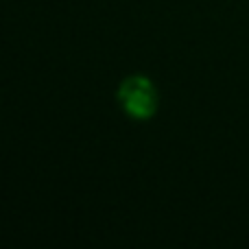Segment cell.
<instances>
[{
    "mask_svg": "<svg viewBox=\"0 0 249 249\" xmlns=\"http://www.w3.org/2000/svg\"><path fill=\"white\" fill-rule=\"evenodd\" d=\"M123 107L127 109V114L136 118H146L153 114L155 109V90L146 79H129L123 83L121 92H118Z\"/></svg>",
    "mask_w": 249,
    "mask_h": 249,
    "instance_id": "cell-1",
    "label": "cell"
}]
</instances>
